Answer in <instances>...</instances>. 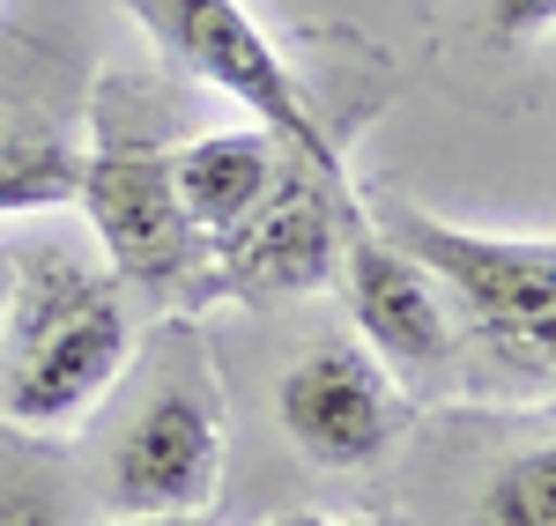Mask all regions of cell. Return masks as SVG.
I'll use <instances>...</instances> for the list:
<instances>
[{
    "label": "cell",
    "mask_w": 556,
    "mask_h": 526,
    "mask_svg": "<svg viewBox=\"0 0 556 526\" xmlns=\"http://www.w3.org/2000/svg\"><path fill=\"white\" fill-rule=\"evenodd\" d=\"M356 208L386 245L438 282V297L460 311L475 342L527 363L534 379L549 371V319H556V253L549 238H482L460 222H438L424 201L393 185H356Z\"/></svg>",
    "instance_id": "3957f363"
},
{
    "label": "cell",
    "mask_w": 556,
    "mask_h": 526,
    "mask_svg": "<svg viewBox=\"0 0 556 526\" xmlns=\"http://www.w3.org/2000/svg\"><path fill=\"white\" fill-rule=\"evenodd\" d=\"M164 164H172L178 208H186L193 230L215 245L223 230H238V222L267 201V185L282 178L290 149L267 127H230V133H193V141L164 149Z\"/></svg>",
    "instance_id": "9c48e42d"
},
{
    "label": "cell",
    "mask_w": 556,
    "mask_h": 526,
    "mask_svg": "<svg viewBox=\"0 0 556 526\" xmlns=\"http://www.w3.org/2000/svg\"><path fill=\"white\" fill-rule=\"evenodd\" d=\"M75 208L89 216L97 245H104V267L127 290L156 297V305H178V311L215 305L208 238L178 208L164 141L149 133V112L127 119V89L119 82L97 97V133H89V149H83Z\"/></svg>",
    "instance_id": "7a4b0ae2"
},
{
    "label": "cell",
    "mask_w": 556,
    "mask_h": 526,
    "mask_svg": "<svg viewBox=\"0 0 556 526\" xmlns=\"http://www.w3.org/2000/svg\"><path fill=\"white\" fill-rule=\"evenodd\" d=\"M475 519L482 526H556V452H549V438H534L527 452H513L490 475Z\"/></svg>",
    "instance_id": "8fae6325"
},
{
    "label": "cell",
    "mask_w": 556,
    "mask_h": 526,
    "mask_svg": "<svg viewBox=\"0 0 556 526\" xmlns=\"http://www.w3.org/2000/svg\"><path fill=\"white\" fill-rule=\"evenodd\" d=\"M134 356L127 282L60 245L8 253L0 311V423L23 438H67L119 386Z\"/></svg>",
    "instance_id": "6da1fadb"
},
{
    "label": "cell",
    "mask_w": 556,
    "mask_h": 526,
    "mask_svg": "<svg viewBox=\"0 0 556 526\" xmlns=\"http://www.w3.org/2000/svg\"><path fill=\"white\" fill-rule=\"evenodd\" d=\"M275 526H401L393 512H371V519H327V512H282Z\"/></svg>",
    "instance_id": "5bb4252c"
},
{
    "label": "cell",
    "mask_w": 556,
    "mask_h": 526,
    "mask_svg": "<svg viewBox=\"0 0 556 526\" xmlns=\"http://www.w3.org/2000/svg\"><path fill=\"white\" fill-rule=\"evenodd\" d=\"M215 489H223V386L208 371V349L193 334H172L164 363L149 371L112 438L104 497L119 519H178L208 512Z\"/></svg>",
    "instance_id": "5b68a950"
},
{
    "label": "cell",
    "mask_w": 556,
    "mask_h": 526,
    "mask_svg": "<svg viewBox=\"0 0 556 526\" xmlns=\"http://www.w3.org/2000/svg\"><path fill=\"white\" fill-rule=\"evenodd\" d=\"M349 222H356V185H327L290 156L267 201L208 245L215 305H275V297H312L342 282Z\"/></svg>",
    "instance_id": "8992f818"
},
{
    "label": "cell",
    "mask_w": 556,
    "mask_h": 526,
    "mask_svg": "<svg viewBox=\"0 0 556 526\" xmlns=\"http://www.w3.org/2000/svg\"><path fill=\"white\" fill-rule=\"evenodd\" d=\"M0 311H8V253H0Z\"/></svg>",
    "instance_id": "2e32d148"
},
{
    "label": "cell",
    "mask_w": 556,
    "mask_h": 526,
    "mask_svg": "<svg viewBox=\"0 0 556 526\" xmlns=\"http://www.w3.org/2000/svg\"><path fill=\"white\" fill-rule=\"evenodd\" d=\"M490 23H497V38H542L556 23V0H490Z\"/></svg>",
    "instance_id": "7c38bea8"
},
{
    "label": "cell",
    "mask_w": 556,
    "mask_h": 526,
    "mask_svg": "<svg viewBox=\"0 0 556 526\" xmlns=\"http://www.w3.org/2000/svg\"><path fill=\"white\" fill-rule=\"evenodd\" d=\"M112 526H215L208 512H178V519H112Z\"/></svg>",
    "instance_id": "9a60e30c"
},
{
    "label": "cell",
    "mask_w": 556,
    "mask_h": 526,
    "mask_svg": "<svg viewBox=\"0 0 556 526\" xmlns=\"http://www.w3.org/2000/svg\"><path fill=\"white\" fill-rule=\"evenodd\" d=\"M275 415H282V438L327 475L379 467L408 431V400H401L393 371L364 342H312L290 363V379L275 394Z\"/></svg>",
    "instance_id": "52a82bcc"
},
{
    "label": "cell",
    "mask_w": 556,
    "mask_h": 526,
    "mask_svg": "<svg viewBox=\"0 0 556 526\" xmlns=\"http://www.w3.org/2000/svg\"><path fill=\"white\" fill-rule=\"evenodd\" d=\"M0 526H75V519L38 489H15V497H0Z\"/></svg>",
    "instance_id": "4fadbf2b"
},
{
    "label": "cell",
    "mask_w": 556,
    "mask_h": 526,
    "mask_svg": "<svg viewBox=\"0 0 556 526\" xmlns=\"http://www.w3.org/2000/svg\"><path fill=\"white\" fill-rule=\"evenodd\" d=\"M83 178V141L45 119L38 104L0 89V216H38V208H75Z\"/></svg>",
    "instance_id": "30bf717a"
},
{
    "label": "cell",
    "mask_w": 556,
    "mask_h": 526,
    "mask_svg": "<svg viewBox=\"0 0 556 526\" xmlns=\"http://www.w3.org/2000/svg\"><path fill=\"white\" fill-rule=\"evenodd\" d=\"M342 290H349L364 349L379 356L386 371H438L453 356V305L438 297V282L401 245H386L364 222V208L342 238Z\"/></svg>",
    "instance_id": "ba28073f"
},
{
    "label": "cell",
    "mask_w": 556,
    "mask_h": 526,
    "mask_svg": "<svg viewBox=\"0 0 556 526\" xmlns=\"http://www.w3.org/2000/svg\"><path fill=\"white\" fill-rule=\"evenodd\" d=\"M127 8H134V23L156 38L164 67L223 89L253 127H267L304 171H319L327 185H356L349 178V133L319 119V104L304 97L298 67L253 23L245 0H127Z\"/></svg>",
    "instance_id": "277c9868"
}]
</instances>
